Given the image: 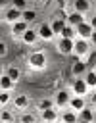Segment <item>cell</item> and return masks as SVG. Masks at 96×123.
Returning a JSON list of instances; mask_svg holds the SVG:
<instances>
[{"mask_svg":"<svg viewBox=\"0 0 96 123\" xmlns=\"http://www.w3.org/2000/svg\"><path fill=\"white\" fill-rule=\"evenodd\" d=\"M92 10H94V13H96V2H94V6H92Z\"/></svg>","mask_w":96,"mask_h":123,"instance_id":"obj_39","label":"cell"},{"mask_svg":"<svg viewBox=\"0 0 96 123\" xmlns=\"http://www.w3.org/2000/svg\"><path fill=\"white\" fill-rule=\"evenodd\" d=\"M12 100H13V96H12V92H10V90H0V106H2V108L10 106V104H12Z\"/></svg>","mask_w":96,"mask_h":123,"instance_id":"obj_28","label":"cell"},{"mask_svg":"<svg viewBox=\"0 0 96 123\" xmlns=\"http://www.w3.org/2000/svg\"><path fill=\"white\" fill-rule=\"evenodd\" d=\"M88 42H90V46H96V31H92V35H90Z\"/></svg>","mask_w":96,"mask_h":123,"instance_id":"obj_36","label":"cell"},{"mask_svg":"<svg viewBox=\"0 0 96 123\" xmlns=\"http://www.w3.org/2000/svg\"><path fill=\"white\" fill-rule=\"evenodd\" d=\"M33 2H40V0H33Z\"/></svg>","mask_w":96,"mask_h":123,"instance_id":"obj_41","label":"cell"},{"mask_svg":"<svg viewBox=\"0 0 96 123\" xmlns=\"http://www.w3.org/2000/svg\"><path fill=\"white\" fill-rule=\"evenodd\" d=\"M36 35H38V38L44 40V42H52V40L56 38V33L52 31V27H50L48 21H42V23L36 25Z\"/></svg>","mask_w":96,"mask_h":123,"instance_id":"obj_3","label":"cell"},{"mask_svg":"<svg viewBox=\"0 0 96 123\" xmlns=\"http://www.w3.org/2000/svg\"><path fill=\"white\" fill-rule=\"evenodd\" d=\"M40 121H42V123H58V121H60V110L48 108V110L40 111Z\"/></svg>","mask_w":96,"mask_h":123,"instance_id":"obj_9","label":"cell"},{"mask_svg":"<svg viewBox=\"0 0 96 123\" xmlns=\"http://www.w3.org/2000/svg\"><path fill=\"white\" fill-rule=\"evenodd\" d=\"M0 90H2V86H0Z\"/></svg>","mask_w":96,"mask_h":123,"instance_id":"obj_42","label":"cell"},{"mask_svg":"<svg viewBox=\"0 0 96 123\" xmlns=\"http://www.w3.org/2000/svg\"><path fill=\"white\" fill-rule=\"evenodd\" d=\"M6 54H8V44L4 40H0V58H4Z\"/></svg>","mask_w":96,"mask_h":123,"instance_id":"obj_32","label":"cell"},{"mask_svg":"<svg viewBox=\"0 0 96 123\" xmlns=\"http://www.w3.org/2000/svg\"><path fill=\"white\" fill-rule=\"evenodd\" d=\"M0 86H2V90H10V92H12V90H13V86H15V83H13V81L4 73V75L0 77Z\"/></svg>","mask_w":96,"mask_h":123,"instance_id":"obj_26","label":"cell"},{"mask_svg":"<svg viewBox=\"0 0 96 123\" xmlns=\"http://www.w3.org/2000/svg\"><path fill=\"white\" fill-rule=\"evenodd\" d=\"M58 123H79V115H77V111L65 108V110L60 111V121Z\"/></svg>","mask_w":96,"mask_h":123,"instance_id":"obj_13","label":"cell"},{"mask_svg":"<svg viewBox=\"0 0 96 123\" xmlns=\"http://www.w3.org/2000/svg\"><path fill=\"white\" fill-rule=\"evenodd\" d=\"M10 6H12V0H0V10H2V12H4L6 8H10Z\"/></svg>","mask_w":96,"mask_h":123,"instance_id":"obj_34","label":"cell"},{"mask_svg":"<svg viewBox=\"0 0 96 123\" xmlns=\"http://www.w3.org/2000/svg\"><path fill=\"white\" fill-rule=\"evenodd\" d=\"M83 21H86V15H84V13H79V12H71V13L67 15V19H65V23L71 25V27H77V25H81Z\"/></svg>","mask_w":96,"mask_h":123,"instance_id":"obj_17","label":"cell"},{"mask_svg":"<svg viewBox=\"0 0 96 123\" xmlns=\"http://www.w3.org/2000/svg\"><path fill=\"white\" fill-rule=\"evenodd\" d=\"M67 108L79 113L83 108H86V100H84L83 96H75V94H73V96H71V100H69V104H67Z\"/></svg>","mask_w":96,"mask_h":123,"instance_id":"obj_15","label":"cell"},{"mask_svg":"<svg viewBox=\"0 0 96 123\" xmlns=\"http://www.w3.org/2000/svg\"><path fill=\"white\" fill-rule=\"evenodd\" d=\"M29 29V23L27 21H23V19H19V21H15L13 25H10V31H12V37L17 40V38H21V35L25 33Z\"/></svg>","mask_w":96,"mask_h":123,"instance_id":"obj_10","label":"cell"},{"mask_svg":"<svg viewBox=\"0 0 96 123\" xmlns=\"http://www.w3.org/2000/svg\"><path fill=\"white\" fill-rule=\"evenodd\" d=\"M21 19V12L19 10H15L13 6H10V8H6L4 10V21L8 23V25H13L15 21H19Z\"/></svg>","mask_w":96,"mask_h":123,"instance_id":"obj_11","label":"cell"},{"mask_svg":"<svg viewBox=\"0 0 96 123\" xmlns=\"http://www.w3.org/2000/svg\"><path fill=\"white\" fill-rule=\"evenodd\" d=\"M75 31H77V38H84V40H88L94 29L90 27V23H88V21H83L81 25H77V27H75Z\"/></svg>","mask_w":96,"mask_h":123,"instance_id":"obj_14","label":"cell"},{"mask_svg":"<svg viewBox=\"0 0 96 123\" xmlns=\"http://www.w3.org/2000/svg\"><path fill=\"white\" fill-rule=\"evenodd\" d=\"M73 46H75V38H58L56 40V50L61 56H73Z\"/></svg>","mask_w":96,"mask_h":123,"instance_id":"obj_4","label":"cell"},{"mask_svg":"<svg viewBox=\"0 0 96 123\" xmlns=\"http://www.w3.org/2000/svg\"><path fill=\"white\" fill-rule=\"evenodd\" d=\"M4 73H6V75H8V77H10L15 85H17V81L21 79V69H19V67H15V65H8Z\"/></svg>","mask_w":96,"mask_h":123,"instance_id":"obj_22","label":"cell"},{"mask_svg":"<svg viewBox=\"0 0 96 123\" xmlns=\"http://www.w3.org/2000/svg\"><path fill=\"white\" fill-rule=\"evenodd\" d=\"M84 83H86V86L90 88V92L92 90H96V69H88L86 73H84Z\"/></svg>","mask_w":96,"mask_h":123,"instance_id":"obj_21","label":"cell"},{"mask_svg":"<svg viewBox=\"0 0 96 123\" xmlns=\"http://www.w3.org/2000/svg\"><path fill=\"white\" fill-rule=\"evenodd\" d=\"M88 71V65H86V62L84 60H77V62H73V65H71V75L77 79V77H84V73Z\"/></svg>","mask_w":96,"mask_h":123,"instance_id":"obj_12","label":"cell"},{"mask_svg":"<svg viewBox=\"0 0 96 123\" xmlns=\"http://www.w3.org/2000/svg\"><path fill=\"white\" fill-rule=\"evenodd\" d=\"M90 108H92V110H96V90H92V92H90Z\"/></svg>","mask_w":96,"mask_h":123,"instance_id":"obj_33","label":"cell"},{"mask_svg":"<svg viewBox=\"0 0 96 123\" xmlns=\"http://www.w3.org/2000/svg\"><path fill=\"white\" fill-rule=\"evenodd\" d=\"M36 17H38V12H36L35 8H27V10H23V12H21V19H23V21H27L29 25H31V23H35V21H36Z\"/></svg>","mask_w":96,"mask_h":123,"instance_id":"obj_20","label":"cell"},{"mask_svg":"<svg viewBox=\"0 0 96 123\" xmlns=\"http://www.w3.org/2000/svg\"><path fill=\"white\" fill-rule=\"evenodd\" d=\"M36 115H33L31 111H19L17 115V123H36Z\"/></svg>","mask_w":96,"mask_h":123,"instance_id":"obj_23","label":"cell"},{"mask_svg":"<svg viewBox=\"0 0 96 123\" xmlns=\"http://www.w3.org/2000/svg\"><path fill=\"white\" fill-rule=\"evenodd\" d=\"M90 10H92V2L90 0H73V12L88 13Z\"/></svg>","mask_w":96,"mask_h":123,"instance_id":"obj_16","label":"cell"},{"mask_svg":"<svg viewBox=\"0 0 96 123\" xmlns=\"http://www.w3.org/2000/svg\"><path fill=\"white\" fill-rule=\"evenodd\" d=\"M90 52V42L84 38H75V46H73V54L77 56V60H84Z\"/></svg>","mask_w":96,"mask_h":123,"instance_id":"obj_5","label":"cell"},{"mask_svg":"<svg viewBox=\"0 0 96 123\" xmlns=\"http://www.w3.org/2000/svg\"><path fill=\"white\" fill-rule=\"evenodd\" d=\"M50 27H52V31H54L56 35H60V33L63 31V27H65V21H63V19H58V17H54V19L50 21Z\"/></svg>","mask_w":96,"mask_h":123,"instance_id":"obj_27","label":"cell"},{"mask_svg":"<svg viewBox=\"0 0 96 123\" xmlns=\"http://www.w3.org/2000/svg\"><path fill=\"white\" fill-rule=\"evenodd\" d=\"M67 15H69V13L65 12V8H58V12H56V17H58V19H63V21H65Z\"/></svg>","mask_w":96,"mask_h":123,"instance_id":"obj_31","label":"cell"},{"mask_svg":"<svg viewBox=\"0 0 96 123\" xmlns=\"http://www.w3.org/2000/svg\"><path fill=\"white\" fill-rule=\"evenodd\" d=\"M71 94H75V96H83V98H86V94H90V88L86 86V83H84V79L83 77H77L75 81H73V85H71Z\"/></svg>","mask_w":96,"mask_h":123,"instance_id":"obj_6","label":"cell"},{"mask_svg":"<svg viewBox=\"0 0 96 123\" xmlns=\"http://www.w3.org/2000/svg\"><path fill=\"white\" fill-rule=\"evenodd\" d=\"M56 4H58V8H65L67 6V0H54Z\"/></svg>","mask_w":96,"mask_h":123,"instance_id":"obj_37","label":"cell"},{"mask_svg":"<svg viewBox=\"0 0 96 123\" xmlns=\"http://www.w3.org/2000/svg\"><path fill=\"white\" fill-rule=\"evenodd\" d=\"M71 90H67V88H61V90H58L56 94H54V108L56 110H65L67 108V104H69V100H71Z\"/></svg>","mask_w":96,"mask_h":123,"instance_id":"obj_2","label":"cell"},{"mask_svg":"<svg viewBox=\"0 0 96 123\" xmlns=\"http://www.w3.org/2000/svg\"><path fill=\"white\" fill-rule=\"evenodd\" d=\"M0 110H2V106H0Z\"/></svg>","mask_w":96,"mask_h":123,"instance_id":"obj_43","label":"cell"},{"mask_svg":"<svg viewBox=\"0 0 96 123\" xmlns=\"http://www.w3.org/2000/svg\"><path fill=\"white\" fill-rule=\"evenodd\" d=\"M58 37H61V38H77V31H75V27H71V25L65 23L63 31H61Z\"/></svg>","mask_w":96,"mask_h":123,"instance_id":"obj_25","label":"cell"},{"mask_svg":"<svg viewBox=\"0 0 96 123\" xmlns=\"http://www.w3.org/2000/svg\"><path fill=\"white\" fill-rule=\"evenodd\" d=\"M86 21H88V23H90V27H92V29L96 31V13H94V15H90V17H88Z\"/></svg>","mask_w":96,"mask_h":123,"instance_id":"obj_35","label":"cell"},{"mask_svg":"<svg viewBox=\"0 0 96 123\" xmlns=\"http://www.w3.org/2000/svg\"><path fill=\"white\" fill-rule=\"evenodd\" d=\"M19 40H21V44H25V46H31V48H33V46H36V42H38L40 38H38V35H36V29H31V27H29V29L21 35V38H19Z\"/></svg>","mask_w":96,"mask_h":123,"instance_id":"obj_8","label":"cell"},{"mask_svg":"<svg viewBox=\"0 0 96 123\" xmlns=\"http://www.w3.org/2000/svg\"><path fill=\"white\" fill-rule=\"evenodd\" d=\"M2 75H4V71H2V67H0V77H2Z\"/></svg>","mask_w":96,"mask_h":123,"instance_id":"obj_40","label":"cell"},{"mask_svg":"<svg viewBox=\"0 0 96 123\" xmlns=\"http://www.w3.org/2000/svg\"><path fill=\"white\" fill-rule=\"evenodd\" d=\"M0 123H17V117H15L13 110L2 108L0 110Z\"/></svg>","mask_w":96,"mask_h":123,"instance_id":"obj_19","label":"cell"},{"mask_svg":"<svg viewBox=\"0 0 96 123\" xmlns=\"http://www.w3.org/2000/svg\"><path fill=\"white\" fill-rule=\"evenodd\" d=\"M27 65L31 71H44L46 65H48V58H46V52L42 48L36 46L35 52H31V56L27 58Z\"/></svg>","mask_w":96,"mask_h":123,"instance_id":"obj_1","label":"cell"},{"mask_svg":"<svg viewBox=\"0 0 96 123\" xmlns=\"http://www.w3.org/2000/svg\"><path fill=\"white\" fill-rule=\"evenodd\" d=\"M12 104H13L15 111H27V108L31 106V98L27 94H15L13 100H12Z\"/></svg>","mask_w":96,"mask_h":123,"instance_id":"obj_7","label":"cell"},{"mask_svg":"<svg viewBox=\"0 0 96 123\" xmlns=\"http://www.w3.org/2000/svg\"><path fill=\"white\" fill-rule=\"evenodd\" d=\"M0 21H4V12L0 10Z\"/></svg>","mask_w":96,"mask_h":123,"instance_id":"obj_38","label":"cell"},{"mask_svg":"<svg viewBox=\"0 0 96 123\" xmlns=\"http://www.w3.org/2000/svg\"><path fill=\"white\" fill-rule=\"evenodd\" d=\"M35 108L38 110V113L44 111V110H48V108H54V98H40V100L36 102Z\"/></svg>","mask_w":96,"mask_h":123,"instance_id":"obj_24","label":"cell"},{"mask_svg":"<svg viewBox=\"0 0 96 123\" xmlns=\"http://www.w3.org/2000/svg\"><path fill=\"white\" fill-rule=\"evenodd\" d=\"M12 6H13L15 10L23 12V10H27V8H29V0H12Z\"/></svg>","mask_w":96,"mask_h":123,"instance_id":"obj_30","label":"cell"},{"mask_svg":"<svg viewBox=\"0 0 96 123\" xmlns=\"http://www.w3.org/2000/svg\"><path fill=\"white\" fill-rule=\"evenodd\" d=\"M77 115H79V123H94V110L88 106L83 108Z\"/></svg>","mask_w":96,"mask_h":123,"instance_id":"obj_18","label":"cell"},{"mask_svg":"<svg viewBox=\"0 0 96 123\" xmlns=\"http://www.w3.org/2000/svg\"><path fill=\"white\" fill-rule=\"evenodd\" d=\"M84 62H86L88 69H96V50H90L88 56L84 58Z\"/></svg>","mask_w":96,"mask_h":123,"instance_id":"obj_29","label":"cell"}]
</instances>
